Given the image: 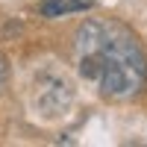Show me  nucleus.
Listing matches in <instances>:
<instances>
[{"label": "nucleus", "mask_w": 147, "mask_h": 147, "mask_svg": "<svg viewBox=\"0 0 147 147\" xmlns=\"http://www.w3.org/2000/svg\"><path fill=\"white\" fill-rule=\"evenodd\" d=\"M77 68L97 82L106 100L124 103L141 94L147 82V59L138 38L118 21H85L77 30Z\"/></svg>", "instance_id": "obj_1"}, {"label": "nucleus", "mask_w": 147, "mask_h": 147, "mask_svg": "<svg viewBox=\"0 0 147 147\" xmlns=\"http://www.w3.org/2000/svg\"><path fill=\"white\" fill-rule=\"evenodd\" d=\"M71 97H74L71 85L65 80H59V77H44L35 85V109L47 118L65 115L68 106H71Z\"/></svg>", "instance_id": "obj_2"}, {"label": "nucleus", "mask_w": 147, "mask_h": 147, "mask_svg": "<svg viewBox=\"0 0 147 147\" xmlns=\"http://www.w3.org/2000/svg\"><path fill=\"white\" fill-rule=\"evenodd\" d=\"M91 6V0H41L38 12L44 18H62L71 15V12H85Z\"/></svg>", "instance_id": "obj_3"}, {"label": "nucleus", "mask_w": 147, "mask_h": 147, "mask_svg": "<svg viewBox=\"0 0 147 147\" xmlns=\"http://www.w3.org/2000/svg\"><path fill=\"white\" fill-rule=\"evenodd\" d=\"M9 74H12V68H9V59H6V53H0V91L9 85Z\"/></svg>", "instance_id": "obj_4"}]
</instances>
